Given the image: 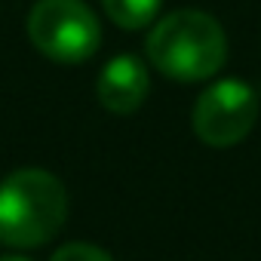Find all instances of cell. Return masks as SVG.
<instances>
[{"instance_id":"cell-3","label":"cell","mask_w":261,"mask_h":261,"mask_svg":"<svg viewBox=\"0 0 261 261\" xmlns=\"http://www.w3.org/2000/svg\"><path fill=\"white\" fill-rule=\"evenodd\" d=\"M31 43L53 62L77 65L98 53L101 28L83 0H37L28 16Z\"/></svg>"},{"instance_id":"cell-8","label":"cell","mask_w":261,"mask_h":261,"mask_svg":"<svg viewBox=\"0 0 261 261\" xmlns=\"http://www.w3.org/2000/svg\"><path fill=\"white\" fill-rule=\"evenodd\" d=\"M0 261H28V258H22V255H4Z\"/></svg>"},{"instance_id":"cell-4","label":"cell","mask_w":261,"mask_h":261,"mask_svg":"<svg viewBox=\"0 0 261 261\" xmlns=\"http://www.w3.org/2000/svg\"><path fill=\"white\" fill-rule=\"evenodd\" d=\"M258 120V95L243 80L212 83L194 105L191 123L200 142L209 148H230L243 142Z\"/></svg>"},{"instance_id":"cell-7","label":"cell","mask_w":261,"mask_h":261,"mask_svg":"<svg viewBox=\"0 0 261 261\" xmlns=\"http://www.w3.org/2000/svg\"><path fill=\"white\" fill-rule=\"evenodd\" d=\"M49 261H114V258L92 243H68V246L56 249V255Z\"/></svg>"},{"instance_id":"cell-2","label":"cell","mask_w":261,"mask_h":261,"mask_svg":"<svg viewBox=\"0 0 261 261\" xmlns=\"http://www.w3.org/2000/svg\"><path fill=\"white\" fill-rule=\"evenodd\" d=\"M68 218L65 185L46 169H16L0 181V243L34 249L49 243Z\"/></svg>"},{"instance_id":"cell-1","label":"cell","mask_w":261,"mask_h":261,"mask_svg":"<svg viewBox=\"0 0 261 261\" xmlns=\"http://www.w3.org/2000/svg\"><path fill=\"white\" fill-rule=\"evenodd\" d=\"M151 65L178 83L209 80L227 59V37L221 25L200 10H175L148 34Z\"/></svg>"},{"instance_id":"cell-5","label":"cell","mask_w":261,"mask_h":261,"mask_svg":"<svg viewBox=\"0 0 261 261\" xmlns=\"http://www.w3.org/2000/svg\"><path fill=\"white\" fill-rule=\"evenodd\" d=\"M151 80H148V68L142 59L136 56H114L95 83L98 101L114 111V114H133L142 108V101L148 98Z\"/></svg>"},{"instance_id":"cell-6","label":"cell","mask_w":261,"mask_h":261,"mask_svg":"<svg viewBox=\"0 0 261 261\" xmlns=\"http://www.w3.org/2000/svg\"><path fill=\"white\" fill-rule=\"evenodd\" d=\"M163 0H101L108 19L126 31H139L154 22Z\"/></svg>"}]
</instances>
